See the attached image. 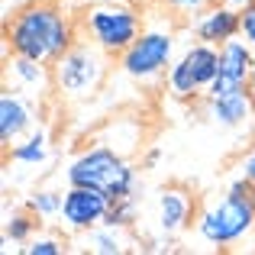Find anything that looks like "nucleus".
Segmentation results:
<instances>
[{"label": "nucleus", "mask_w": 255, "mask_h": 255, "mask_svg": "<svg viewBox=\"0 0 255 255\" xmlns=\"http://www.w3.org/2000/svg\"><path fill=\"white\" fill-rule=\"evenodd\" d=\"M75 42V19L55 0H29L3 23V45L10 49V55L55 65Z\"/></svg>", "instance_id": "1"}, {"label": "nucleus", "mask_w": 255, "mask_h": 255, "mask_svg": "<svg viewBox=\"0 0 255 255\" xmlns=\"http://www.w3.org/2000/svg\"><path fill=\"white\" fill-rule=\"evenodd\" d=\"M194 233L213 249H230L255 236V187L246 178L233 181L220 197L197 210Z\"/></svg>", "instance_id": "2"}, {"label": "nucleus", "mask_w": 255, "mask_h": 255, "mask_svg": "<svg viewBox=\"0 0 255 255\" xmlns=\"http://www.w3.org/2000/svg\"><path fill=\"white\" fill-rule=\"evenodd\" d=\"M65 178H68V184H84V187H94V191H104L110 200L136 194V168L129 165V158L123 152L110 149L104 142L87 145V149L78 152L68 162Z\"/></svg>", "instance_id": "3"}, {"label": "nucleus", "mask_w": 255, "mask_h": 255, "mask_svg": "<svg viewBox=\"0 0 255 255\" xmlns=\"http://www.w3.org/2000/svg\"><path fill=\"white\" fill-rule=\"evenodd\" d=\"M110 52L94 45L91 39H78L55 65H52V84L65 100H87L97 94L110 71Z\"/></svg>", "instance_id": "4"}, {"label": "nucleus", "mask_w": 255, "mask_h": 255, "mask_svg": "<svg viewBox=\"0 0 255 255\" xmlns=\"http://www.w3.org/2000/svg\"><path fill=\"white\" fill-rule=\"evenodd\" d=\"M81 29L104 52L123 55L139 39L145 23H142V13L132 3H126V0H94L81 16Z\"/></svg>", "instance_id": "5"}, {"label": "nucleus", "mask_w": 255, "mask_h": 255, "mask_svg": "<svg viewBox=\"0 0 255 255\" xmlns=\"http://www.w3.org/2000/svg\"><path fill=\"white\" fill-rule=\"evenodd\" d=\"M171 62H174V32L165 26H145L136 42L123 55H117L120 71L142 84L158 81L171 68Z\"/></svg>", "instance_id": "6"}, {"label": "nucleus", "mask_w": 255, "mask_h": 255, "mask_svg": "<svg viewBox=\"0 0 255 255\" xmlns=\"http://www.w3.org/2000/svg\"><path fill=\"white\" fill-rule=\"evenodd\" d=\"M113 200L104 191H94L84 184H68L65 191V204H62V226L71 233H87L94 226L107 223Z\"/></svg>", "instance_id": "7"}, {"label": "nucleus", "mask_w": 255, "mask_h": 255, "mask_svg": "<svg viewBox=\"0 0 255 255\" xmlns=\"http://www.w3.org/2000/svg\"><path fill=\"white\" fill-rule=\"evenodd\" d=\"M252 65H255V49L243 36L223 42L220 45V71H217V78H213V84L207 87V97L230 94V91H246V87H249Z\"/></svg>", "instance_id": "8"}, {"label": "nucleus", "mask_w": 255, "mask_h": 255, "mask_svg": "<svg viewBox=\"0 0 255 255\" xmlns=\"http://www.w3.org/2000/svg\"><path fill=\"white\" fill-rule=\"evenodd\" d=\"M197 220V200H194V194L187 191V187L181 184H171V187H162L155 197V223L162 233H174L187 230V226Z\"/></svg>", "instance_id": "9"}, {"label": "nucleus", "mask_w": 255, "mask_h": 255, "mask_svg": "<svg viewBox=\"0 0 255 255\" xmlns=\"http://www.w3.org/2000/svg\"><path fill=\"white\" fill-rule=\"evenodd\" d=\"M191 29H194V39L200 42H210V45H223L230 39H236L243 32V13L226 6L223 0H213L197 19H191Z\"/></svg>", "instance_id": "10"}, {"label": "nucleus", "mask_w": 255, "mask_h": 255, "mask_svg": "<svg viewBox=\"0 0 255 255\" xmlns=\"http://www.w3.org/2000/svg\"><path fill=\"white\" fill-rule=\"evenodd\" d=\"M32 120H36V110H32L29 97H23V91H16V87L13 91L6 87L0 94V142L6 149L19 142L26 132H32Z\"/></svg>", "instance_id": "11"}, {"label": "nucleus", "mask_w": 255, "mask_h": 255, "mask_svg": "<svg viewBox=\"0 0 255 255\" xmlns=\"http://www.w3.org/2000/svg\"><path fill=\"white\" fill-rule=\"evenodd\" d=\"M207 117L217 126H226V129H236V126H246L255 117V100L246 91H230V94H217V97H207Z\"/></svg>", "instance_id": "12"}, {"label": "nucleus", "mask_w": 255, "mask_h": 255, "mask_svg": "<svg viewBox=\"0 0 255 255\" xmlns=\"http://www.w3.org/2000/svg\"><path fill=\"white\" fill-rule=\"evenodd\" d=\"M52 65L45 62H36V58H26V55H13L6 62V78L16 91H26V94H42L49 87L52 75H49Z\"/></svg>", "instance_id": "13"}, {"label": "nucleus", "mask_w": 255, "mask_h": 255, "mask_svg": "<svg viewBox=\"0 0 255 255\" xmlns=\"http://www.w3.org/2000/svg\"><path fill=\"white\" fill-rule=\"evenodd\" d=\"M181 58H184V65L191 68V75L200 81V87L207 91V87L213 84V78H217V71H220V45L194 39V42L181 52Z\"/></svg>", "instance_id": "14"}, {"label": "nucleus", "mask_w": 255, "mask_h": 255, "mask_svg": "<svg viewBox=\"0 0 255 255\" xmlns=\"http://www.w3.org/2000/svg\"><path fill=\"white\" fill-rule=\"evenodd\" d=\"M129 226H113V223H100L94 230L84 233V249L94 255H123L129 252L132 239L126 236Z\"/></svg>", "instance_id": "15"}, {"label": "nucleus", "mask_w": 255, "mask_h": 255, "mask_svg": "<svg viewBox=\"0 0 255 255\" xmlns=\"http://www.w3.org/2000/svg\"><path fill=\"white\" fill-rule=\"evenodd\" d=\"M165 87L174 100H197V97H207V91L200 87V81L191 75V68L184 65V58H174L171 68L165 71Z\"/></svg>", "instance_id": "16"}, {"label": "nucleus", "mask_w": 255, "mask_h": 255, "mask_svg": "<svg viewBox=\"0 0 255 255\" xmlns=\"http://www.w3.org/2000/svg\"><path fill=\"white\" fill-rule=\"evenodd\" d=\"M100 142L117 149V152H123V155H129L136 145H142V126L132 117H120V120H113V123H107V132L100 136Z\"/></svg>", "instance_id": "17"}, {"label": "nucleus", "mask_w": 255, "mask_h": 255, "mask_svg": "<svg viewBox=\"0 0 255 255\" xmlns=\"http://www.w3.org/2000/svg\"><path fill=\"white\" fill-rule=\"evenodd\" d=\"M10 158L16 165H26V168H36L49 158V136L45 129H36V132H26L19 142L10 145Z\"/></svg>", "instance_id": "18"}, {"label": "nucleus", "mask_w": 255, "mask_h": 255, "mask_svg": "<svg viewBox=\"0 0 255 255\" xmlns=\"http://www.w3.org/2000/svg\"><path fill=\"white\" fill-rule=\"evenodd\" d=\"M36 226H39V217L26 207V210H16L3 220V243H13V246H26L32 236H36Z\"/></svg>", "instance_id": "19"}, {"label": "nucleus", "mask_w": 255, "mask_h": 255, "mask_svg": "<svg viewBox=\"0 0 255 255\" xmlns=\"http://www.w3.org/2000/svg\"><path fill=\"white\" fill-rule=\"evenodd\" d=\"M62 204H65V191H52V187H39L26 197V207L36 213L39 220H55L62 217Z\"/></svg>", "instance_id": "20"}, {"label": "nucleus", "mask_w": 255, "mask_h": 255, "mask_svg": "<svg viewBox=\"0 0 255 255\" xmlns=\"http://www.w3.org/2000/svg\"><path fill=\"white\" fill-rule=\"evenodd\" d=\"M136 220V194L132 197H120L110 204V213H107V223L113 226H132Z\"/></svg>", "instance_id": "21"}, {"label": "nucleus", "mask_w": 255, "mask_h": 255, "mask_svg": "<svg viewBox=\"0 0 255 255\" xmlns=\"http://www.w3.org/2000/svg\"><path fill=\"white\" fill-rule=\"evenodd\" d=\"M165 6L171 10V16H184V19H197L213 0H162Z\"/></svg>", "instance_id": "22"}, {"label": "nucleus", "mask_w": 255, "mask_h": 255, "mask_svg": "<svg viewBox=\"0 0 255 255\" xmlns=\"http://www.w3.org/2000/svg\"><path fill=\"white\" fill-rule=\"evenodd\" d=\"M23 252L26 255H62L65 246H62L58 236H32L29 243L23 246Z\"/></svg>", "instance_id": "23"}, {"label": "nucleus", "mask_w": 255, "mask_h": 255, "mask_svg": "<svg viewBox=\"0 0 255 255\" xmlns=\"http://www.w3.org/2000/svg\"><path fill=\"white\" fill-rule=\"evenodd\" d=\"M239 36L255 49V0H249V6H243V32Z\"/></svg>", "instance_id": "24"}, {"label": "nucleus", "mask_w": 255, "mask_h": 255, "mask_svg": "<svg viewBox=\"0 0 255 255\" xmlns=\"http://www.w3.org/2000/svg\"><path fill=\"white\" fill-rule=\"evenodd\" d=\"M239 171H243V178L249 181V184L255 187V152H249V155L243 158V165H239Z\"/></svg>", "instance_id": "25"}, {"label": "nucleus", "mask_w": 255, "mask_h": 255, "mask_svg": "<svg viewBox=\"0 0 255 255\" xmlns=\"http://www.w3.org/2000/svg\"><path fill=\"white\" fill-rule=\"evenodd\" d=\"M223 3H226V6H233V10H239V13H243V6H249V0H223Z\"/></svg>", "instance_id": "26"}, {"label": "nucleus", "mask_w": 255, "mask_h": 255, "mask_svg": "<svg viewBox=\"0 0 255 255\" xmlns=\"http://www.w3.org/2000/svg\"><path fill=\"white\" fill-rule=\"evenodd\" d=\"M249 94H252V100H255V65H252V75H249Z\"/></svg>", "instance_id": "27"}, {"label": "nucleus", "mask_w": 255, "mask_h": 255, "mask_svg": "<svg viewBox=\"0 0 255 255\" xmlns=\"http://www.w3.org/2000/svg\"><path fill=\"white\" fill-rule=\"evenodd\" d=\"M155 162H158V152H155V149H152V152H149V155H145V165H155Z\"/></svg>", "instance_id": "28"}]
</instances>
